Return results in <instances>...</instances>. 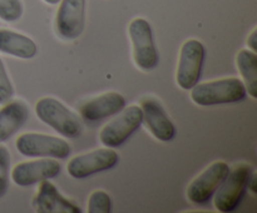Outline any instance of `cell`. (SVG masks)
I'll return each instance as SVG.
<instances>
[{"mask_svg":"<svg viewBox=\"0 0 257 213\" xmlns=\"http://www.w3.org/2000/svg\"><path fill=\"white\" fill-rule=\"evenodd\" d=\"M247 190H250L253 195H256V193H257V174L256 173H252L250 177V179H248Z\"/></svg>","mask_w":257,"mask_h":213,"instance_id":"23","label":"cell"},{"mask_svg":"<svg viewBox=\"0 0 257 213\" xmlns=\"http://www.w3.org/2000/svg\"><path fill=\"white\" fill-rule=\"evenodd\" d=\"M247 45L250 50H252L253 53L257 52V29H253L250 37L247 38Z\"/></svg>","mask_w":257,"mask_h":213,"instance_id":"22","label":"cell"},{"mask_svg":"<svg viewBox=\"0 0 257 213\" xmlns=\"http://www.w3.org/2000/svg\"><path fill=\"white\" fill-rule=\"evenodd\" d=\"M143 123V112L140 105H130L122 114L108 123L99 133V139L104 147L118 148L132 137Z\"/></svg>","mask_w":257,"mask_h":213,"instance_id":"6","label":"cell"},{"mask_svg":"<svg viewBox=\"0 0 257 213\" xmlns=\"http://www.w3.org/2000/svg\"><path fill=\"white\" fill-rule=\"evenodd\" d=\"M13 95H14V88H13L9 77H8L4 63L0 59V105L9 102Z\"/></svg>","mask_w":257,"mask_h":213,"instance_id":"21","label":"cell"},{"mask_svg":"<svg viewBox=\"0 0 257 213\" xmlns=\"http://www.w3.org/2000/svg\"><path fill=\"white\" fill-rule=\"evenodd\" d=\"M236 64L243 78L246 92L251 98H257V55L250 49H242L236 57Z\"/></svg>","mask_w":257,"mask_h":213,"instance_id":"17","label":"cell"},{"mask_svg":"<svg viewBox=\"0 0 257 213\" xmlns=\"http://www.w3.org/2000/svg\"><path fill=\"white\" fill-rule=\"evenodd\" d=\"M23 15V4L20 0H0V19L14 23Z\"/></svg>","mask_w":257,"mask_h":213,"instance_id":"19","label":"cell"},{"mask_svg":"<svg viewBox=\"0 0 257 213\" xmlns=\"http://www.w3.org/2000/svg\"><path fill=\"white\" fill-rule=\"evenodd\" d=\"M85 0H60L55 18V29L64 40H75L85 25Z\"/></svg>","mask_w":257,"mask_h":213,"instance_id":"10","label":"cell"},{"mask_svg":"<svg viewBox=\"0 0 257 213\" xmlns=\"http://www.w3.org/2000/svg\"><path fill=\"white\" fill-rule=\"evenodd\" d=\"M112 210V199L104 190H95L88 200L89 213H109Z\"/></svg>","mask_w":257,"mask_h":213,"instance_id":"18","label":"cell"},{"mask_svg":"<svg viewBox=\"0 0 257 213\" xmlns=\"http://www.w3.org/2000/svg\"><path fill=\"white\" fill-rule=\"evenodd\" d=\"M128 33L132 40L133 59L137 67L145 72L156 69L160 57L150 23L143 18H136L128 27Z\"/></svg>","mask_w":257,"mask_h":213,"instance_id":"4","label":"cell"},{"mask_svg":"<svg viewBox=\"0 0 257 213\" xmlns=\"http://www.w3.org/2000/svg\"><path fill=\"white\" fill-rule=\"evenodd\" d=\"M33 207L38 213H80L82 209L63 197L49 179L40 182L39 189L33 199Z\"/></svg>","mask_w":257,"mask_h":213,"instance_id":"14","label":"cell"},{"mask_svg":"<svg viewBox=\"0 0 257 213\" xmlns=\"http://www.w3.org/2000/svg\"><path fill=\"white\" fill-rule=\"evenodd\" d=\"M35 113L43 123L52 127L63 137L72 139L79 138L84 129L82 119L54 98L45 97L38 100Z\"/></svg>","mask_w":257,"mask_h":213,"instance_id":"2","label":"cell"},{"mask_svg":"<svg viewBox=\"0 0 257 213\" xmlns=\"http://www.w3.org/2000/svg\"><path fill=\"white\" fill-rule=\"evenodd\" d=\"M10 153L5 147L0 145V198L4 197L9 188Z\"/></svg>","mask_w":257,"mask_h":213,"instance_id":"20","label":"cell"},{"mask_svg":"<svg viewBox=\"0 0 257 213\" xmlns=\"http://www.w3.org/2000/svg\"><path fill=\"white\" fill-rule=\"evenodd\" d=\"M230 165L225 162H215L206 168L187 188V197L193 204H206L215 195L230 173Z\"/></svg>","mask_w":257,"mask_h":213,"instance_id":"9","label":"cell"},{"mask_svg":"<svg viewBox=\"0 0 257 213\" xmlns=\"http://www.w3.org/2000/svg\"><path fill=\"white\" fill-rule=\"evenodd\" d=\"M119 162V155L113 148H99L93 152L72 158L67 165V172L75 179H84L99 172L114 168Z\"/></svg>","mask_w":257,"mask_h":213,"instance_id":"8","label":"cell"},{"mask_svg":"<svg viewBox=\"0 0 257 213\" xmlns=\"http://www.w3.org/2000/svg\"><path fill=\"white\" fill-rule=\"evenodd\" d=\"M15 145L18 152L24 157L64 159L70 154V145L67 140L39 133L22 134L18 137Z\"/></svg>","mask_w":257,"mask_h":213,"instance_id":"5","label":"cell"},{"mask_svg":"<svg viewBox=\"0 0 257 213\" xmlns=\"http://www.w3.org/2000/svg\"><path fill=\"white\" fill-rule=\"evenodd\" d=\"M60 170L62 165L54 158H39L15 165L12 170V179L19 187H30L58 177Z\"/></svg>","mask_w":257,"mask_h":213,"instance_id":"11","label":"cell"},{"mask_svg":"<svg viewBox=\"0 0 257 213\" xmlns=\"http://www.w3.org/2000/svg\"><path fill=\"white\" fill-rule=\"evenodd\" d=\"M141 108L143 112V122L158 140L170 142L176 137L175 124L157 99L146 98L141 103Z\"/></svg>","mask_w":257,"mask_h":213,"instance_id":"12","label":"cell"},{"mask_svg":"<svg viewBox=\"0 0 257 213\" xmlns=\"http://www.w3.org/2000/svg\"><path fill=\"white\" fill-rule=\"evenodd\" d=\"M0 52L20 59H33L38 53L34 40L27 35L8 29H0Z\"/></svg>","mask_w":257,"mask_h":213,"instance_id":"16","label":"cell"},{"mask_svg":"<svg viewBox=\"0 0 257 213\" xmlns=\"http://www.w3.org/2000/svg\"><path fill=\"white\" fill-rule=\"evenodd\" d=\"M125 98L117 92H108L93 98L80 107V115L89 123L99 122L104 118L117 115L125 108Z\"/></svg>","mask_w":257,"mask_h":213,"instance_id":"13","label":"cell"},{"mask_svg":"<svg viewBox=\"0 0 257 213\" xmlns=\"http://www.w3.org/2000/svg\"><path fill=\"white\" fill-rule=\"evenodd\" d=\"M247 95L245 84L238 78L212 80L196 84L191 89L193 103L201 107L230 104L242 102Z\"/></svg>","mask_w":257,"mask_h":213,"instance_id":"1","label":"cell"},{"mask_svg":"<svg viewBox=\"0 0 257 213\" xmlns=\"http://www.w3.org/2000/svg\"><path fill=\"white\" fill-rule=\"evenodd\" d=\"M205 58L206 49L200 40L190 39L182 45L176 73L177 84L182 89H192L200 82Z\"/></svg>","mask_w":257,"mask_h":213,"instance_id":"7","label":"cell"},{"mask_svg":"<svg viewBox=\"0 0 257 213\" xmlns=\"http://www.w3.org/2000/svg\"><path fill=\"white\" fill-rule=\"evenodd\" d=\"M28 107L20 100L5 103L0 109V143L7 142L27 123Z\"/></svg>","mask_w":257,"mask_h":213,"instance_id":"15","label":"cell"},{"mask_svg":"<svg viewBox=\"0 0 257 213\" xmlns=\"http://www.w3.org/2000/svg\"><path fill=\"white\" fill-rule=\"evenodd\" d=\"M47 4H50V5H57L58 3H60V0H44Z\"/></svg>","mask_w":257,"mask_h":213,"instance_id":"24","label":"cell"},{"mask_svg":"<svg viewBox=\"0 0 257 213\" xmlns=\"http://www.w3.org/2000/svg\"><path fill=\"white\" fill-rule=\"evenodd\" d=\"M252 168L248 164H240L226 177L215 193V207L221 213H232L240 207L246 192Z\"/></svg>","mask_w":257,"mask_h":213,"instance_id":"3","label":"cell"}]
</instances>
